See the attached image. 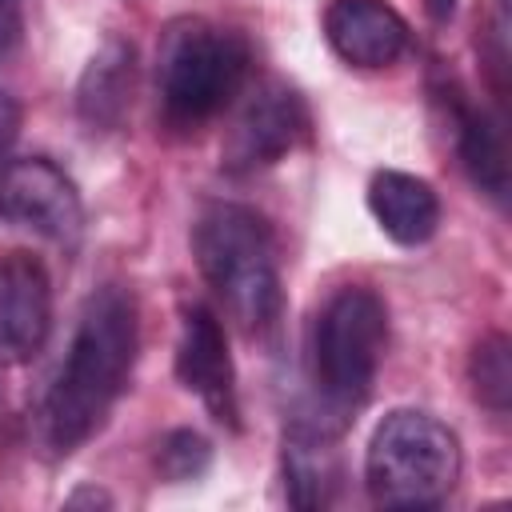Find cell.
Wrapping results in <instances>:
<instances>
[{
	"label": "cell",
	"mask_w": 512,
	"mask_h": 512,
	"mask_svg": "<svg viewBox=\"0 0 512 512\" xmlns=\"http://www.w3.org/2000/svg\"><path fill=\"white\" fill-rule=\"evenodd\" d=\"M140 352V308L124 284H100L76 312L60 368L52 372L36 424L52 456L84 448L124 396Z\"/></svg>",
	"instance_id": "cell-1"
},
{
	"label": "cell",
	"mask_w": 512,
	"mask_h": 512,
	"mask_svg": "<svg viewBox=\"0 0 512 512\" xmlns=\"http://www.w3.org/2000/svg\"><path fill=\"white\" fill-rule=\"evenodd\" d=\"M388 348V308L368 284L336 288L308 328V420L344 436L356 412L368 404L380 360Z\"/></svg>",
	"instance_id": "cell-2"
},
{
	"label": "cell",
	"mask_w": 512,
	"mask_h": 512,
	"mask_svg": "<svg viewBox=\"0 0 512 512\" xmlns=\"http://www.w3.org/2000/svg\"><path fill=\"white\" fill-rule=\"evenodd\" d=\"M192 256L244 336H264L280 320V256L272 224L240 200H212L192 224Z\"/></svg>",
	"instance_id": "cell-3"
},
{
	"label": "cell",
	"mask_w": 512,
	"mask_h": 512,
	"mask_svg": "<svg viewBox=\"0 0 512 512\" xmlns=\"http://www.w3.org/2000/svg\"><path fill=\"white\" fill-rule=\"evenodd\" d=\"M252 80V44L204 16H176L156 44V112L176 136L212 124Z\"/></svg>",
	"instance_id": "cell-4"
},
{
	"label": "cell",
	"mask_w": 512,
	"mask_h": 512,
	"mask_svg": "<svg viewBox=\"0 0 512 512\" xmlns=\"http://www.w3.org/2000/svg\"><path fill=\"white\" fill-rule=\"evenodd\" d=\"M464 468L456 432L420 408H392L368 440L364 484L380 508H436Z\"/></svg>",
	"instance_id": "cell-5"
},
{
	"label": "cell",
	"mask_w": 512,
	"mask_h": 512,
	"mask_svg": "<svg viewBox=\"0 0 512 512\" xmlns=\"http://www.w3.org/2000/svg\"><path fill=\"white\" fill-rule=\"evenodd\" d=\"M244 104L220 144V168L228 176H252V172H264L272 164H280L284 156H292L308 132H312V116H308V104L304 96L268 76V80H248V88L240 92Z\"/></svg>",
	"instance_id": "cell-6"
},
{
	"label": "cell",
	"mask_w": 512,
	"mask_h": 512,
	"mask_svg": "<svg viewBox=\"0 0 512 512\" xmlns=\"http://www.w3.org/2000/svg\"><path fill=\"white\" fill-rule=\"evenodd\" d=\"M0 216L40 240L72 248L84 232L76 180L48 156H12L0 172Z\"/></svg>",
	"instance_id": "cell-7"
},
{
	"label": "cell",
	"mask_w": 512,
	"mask_h": 512,
	"mask_svg": "<svg viewBox=\"0 0 512 512\" xmlns=\"http://www.w3.org/2000/svg\"><path fill=\"white\" fill-rule=\"evenodd\" d=\"M176 380L192 392L216 424L240 432V392H236V364L228 352V336L220 316L208 304H188L180 312L176 332Z\"/></svg>",
	"instance_id": "cell-8"
},
{
	"label": "cell",
	"mask_w": 512,
	"mask_h": 512,
	"mask_svg": "<svg viewBox=\"0 0 512 512\" xmlns=\"http://www.w3.org/2000/svg\"><path fill=\"white\" fill-rule=\"evenodd\" d=\"M52 332V276L32 252L0 256V364H28Z\"/></svg>",
	"instance_id": "cell-9"
},
{
	"label": "cell",
	"mask_w": 512,
	"mask_h": 512,
	"mask_svg": "<svg viewBox=\"0 0 512 512\" xmlns=\"http://www.w3.org/2000/svg\"><path fill=\"white\" fill-rule=\"evenodd\" d=\"M324 40L344 64L372 72L412 48V28L388 0H328Z\"/></svg>",
	"instance_id": "cell-10"
},
{
	"label": "cell",
	"mask_w": 512,
	"mask_h": 512,
	"mask_svg": "<svg viewBox=\"0 0 512 512\" xmlns=\"http://www.w3.org/2000/svg\"><path fill=\"white\" fill-rule=\"evenodd\" d=\"M444 104H448V124H452V140H456V156L468 172V180L496 204H508V144H504V128L500 120L484 108L472 104L460 88H444Z\"/></svg>",
	"instance_id": "cell-11"
},
{
	"label": "cell",
	"mask_w": 512,
	"mask_h": 512,
	"mask_svg": "<svg viewBox=\"0 0 512 512\" xmlns=\"http://www.w3.org/2000/svg\"><path fill=\"white\" fill-rule=\"evenodd\" d=\"M136 92V48L120 36H108L80 72L76 116L92 136L116 132L132 108Z\"/></svg>",
	"instance_id": "cell-12"
},
{
	"label": "cell",
	"mask_w": 512,
	"mask_h": 512,
	"mask_svg": "<svg viewBox=\"0 0 512 512\" xmlns=\"http://www.w3.org/2000/svg\"><path fill=\"white\" fill-rule=\"evenodd\" d=\"M368 212L380 224V232L400 248L428 244L440 228L436 188L424 176L400 172V168H380L368 180Z\"/></svg>",
	"instance_id": "cell-13"
},
{
	"label": "cell",
	"mask_w": 512,
	"mask_h": 512,
	"mask_svg": "<svg viewBox=\"0 0 512 512\" xmlns=\"http://www.w3.org/2000/svg\"><path fill=\"white\" fill-rule=\"evenodd\" d=\"M336 432H324L308 420L288 424L284 432V492L296 508H324L340 484Z\"/></svg>",
	"instance_id": "cell-14"
},
{
	"label": "cell",
	"mask_w": 512,
	"mask_h": 512,
	"mask_svg": "<svg viewBox=\"0 0 512 512\" xmlns=\"http://www.w3.org/2000/svg\"><path fill=\"white\" fill-rule=\"evenodd\" d=\"M468 380H472V396L492 412L504 416L508 412V396H512V360H508V336L504 332H488L476 340L472 356H468Z\"/></svg>",
	"instance_id": "cell-15"
},
{
	"label": "cell",
	"mask_w": 512,
	"mask_h": 512,
	"mask_svg": "<svg viewBox=\"0 0 512 512\" xmlns=\"http://www.w3.org/2000/svg\"><path fill=\"white\" fill-rule=\"evenodd\" d=\"M212 464V444L196 432V428H172L160 444H156V468L164 480L172 484H188L200 480Z\"/></svg>",
	"instance_id": "cell-16"
},
{
	"label": "cell",
	"mask_w": 512,
	"mask_h": 512,
	"mask_svg": "<svg viewBox=\"0 0 512 512\" xmlns=\"http://www.w3.org/2000/svg\"><path fill=\"white\" fill-rule=\"evenodd\" d=\"M24 36V0H0V68L12 60Z\"/></svg>",
	"instance_id": "cell-17"
},
{
	"label": "cell",
	"mask_w": 512,
	"mask_h": 512,
	"mask_svg": "<svg viewBox=\"0 0 512 512\" xmlns=\"http://www.w3.org/2000/svg\"><path fill=\"white\" fill-rule=\"evenodd\" d=\"M16 132H20V108L8 92H0V172L4 164L12 160V144H16Z\"/></svg>",
	"instance_id": "cell-18"
},
{
	"label": "cell",
	"mask_w": 512,
	"mask_h": 512,
	"mask_svg": "<svg viewBox=\"0 0 512 512\" xmlns=\"http://www.w3.org/2000/svg\"><path fill=\"white\" fill-rule=\"evenodd\" d=\"M80 504H100V508H112V496L100 492V488H76L68 496V508H80Z\"/></svg>",
	"instance_id": "cell-19"
},
{
	"label": "cell",
	"mask_w": 512,
	"mask_h": 512,
	"mask_svg": "<svg viewBox=\"0 0 512 512\" xmlns=\"http://www.w3.org/2000/svg\"><path fill=\"white\" fill-rule=\"evenodd\" d=\"M424 12H428L436 24H444V20H452V12H456V0H424Z\"/></svg>",
	"instance_id": "cell-20"
}]
</instances>
